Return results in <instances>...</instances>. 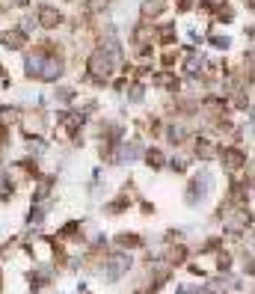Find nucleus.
Returning <instances> with one entry per match:
<instances>
[{
    "instance_id": "obj_1",
    "label": "nucleus",
    "mask_w": 255,
    "mask_h": 294,
    "mask_svg": "<svg viewBox=\"0 0 255 294\" xmlns=\"http://www.w3.org/2000/svg\"><path fill=\"white\" fill-rule=\"evenodd\" d=\"M39 21H42L45 27H57V24L62 21V15H59L57 9H51V6H45V9L39 12Z\"/></svg>"
},
{
    "instance_id": "obj_2",
    "label": "nucleus",
    "mask_w": 255,
    "mask_h": 294,
    "mask_svg": "<svg viewBox=\"0 0 255 294\" xmlns=\"http://www.w3.org/2000/svg\"><path fill=\"white\" fill-rule=\"evenodd\" d=\"M145 15H157L160 9H163V0H145Z\"/></svg>"
},
{
    "instance_id": "obj_3",
    "label": "nucleus",
    "mask_w": 255,
    "mask_h": 294,
    "mask_svg": "<svg viewBox=\"0 0 255 294\" xmlns=\"http://www.w3.org/2000/svg\"><path fill=\"white\" fill-rule=\"evenodd\" d=\"M21 42H24L21 33H6L3 36V45H9V48H21Z\"/></svg>"
},
{
    "instance_id": "obj_4",
    "label": "nucleus",
    "mask_w": 255,
    "mask_h": 294,
    "mask_svg": "<svg viewBox=\"0 0 255 294\" xmlns=\"http://www.w3.org/2000/svg\"><path fill=\"white\" fill-rule=\"evenodd\" d=\"M104 3H107V0H89V6H92V9H101Z\"/></svg>"
}]
</instances>
